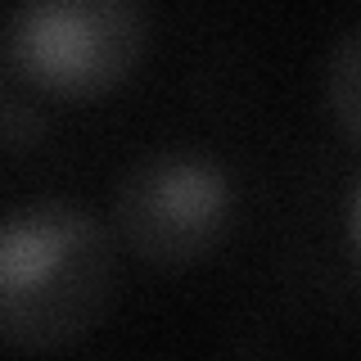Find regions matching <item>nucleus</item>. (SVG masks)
<instances>
[{"mask_svg":"<svg viewBox=\"0 0 361 361\" xmlns=\"http://www.w3.org/2000/svg\"><path fill=\"white\" fill-rule=\"evenodd\" d=\"M113 244L95 212L32 199L0 217V343L54 353L86 338L113 302Z\"/></svg>","mask_w":361,"mask_h":361,"instance_id":"obj_1","label":"nucleus"},{"mask_svg":"<svg viewBox=\"0 0 361 361\" xmlns=\"http://www.w3.org/2000/svg\"><path fill=\"white\" fill-rule=\"evenodd\" d=\"M149 50L145 0H23L9 23V59L54 99L118 90Z\"/></svg>","mask_w":361,"mask_h":361,"instance_id":"obj_2","label":"nucleus"},{"mask_svg":"<svg viewBox=\"0 0 361 361\" xmlns=\"http://www.w3.org/2000/svg\"><path fill=\"white\" fill-rule=\"evenodd\" d=\"M131 253L154 267H195L212 257L235 221V185L217 158L158 149L131 167L113 203Z\"/></svg>","mask_w":361,"mask_h":361,"instance_id":"obj_3","label":"nucleus"},{"mask_svg":"<svg viewBox=\"0 0 361 361\" xmlns=\"http://www.w3.org/2000/svg\"><path fill=\"white\" fill-rule=\"evenodd\" d=\"M325 104H330L334 122H338V135H343L348 145H357V135H361V50H357L353 32H348V37L338 41V50L330 54Z\"/></svg>","mask_w":361,"mask_h":361,"instance_id":"obj_4","label":"nucleus"}]
</instances>
